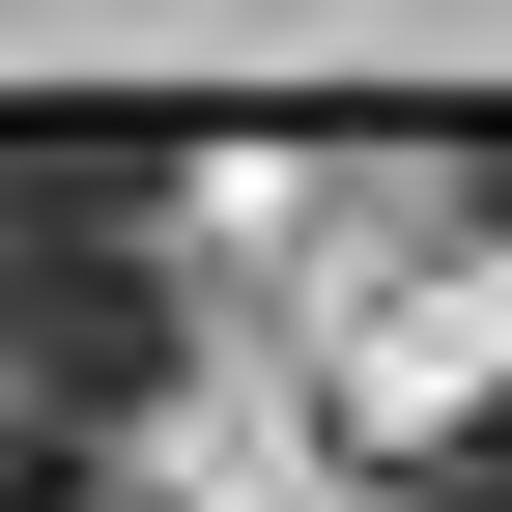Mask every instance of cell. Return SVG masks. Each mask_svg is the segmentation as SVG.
Listing matches in <instances>:
<instances>
[{
    "label": "cell",
    "instance_id": "4",
    "mask_svg": "<svg viewBox=\"0 0 512 512\" xmlns=\"http://www.w3.org/2000/svg\"><path fill=\"white\" fill-rule=\"evenodd\" d=\"M456 200H484V228H512V114H484V143H456Z\"/></svg>",
    "mask_w": 512,
    "mask_h": 512
},
{
    "label": "cell",
    "instance_id": "1",
    "mask_svg": "<svg viewBox=\"0 0 512 512\" xmlns=\"http://www.w3.org/2000/svg\"><path fill=\"white\" fill-rule=\"evenodd\" d=\"M171 143H0V427H114L171 399Z\"/></svg>",
    "mask_w": 512,
    "mask_h": 512
},
{
    "label": "cell",
    "instance_id": "2",
    "mask_svg": "<svg viewBox=\"0 0 512 512\" xmlns=\"http://www.w3.org/2000/svg\"><path fill=\"white\" fill-rule=\"evenodd\" d=\"M399 512H512V399H456V427H427V484Z\"/></svg>",
    "mask_w": 512,
    "mask_h": 512
},
{
    "label": "cell",
    "instance_id": "3",
    "mask_svg": "<svg viewBox=\"0 0 512 512\" xmlns=\"http://www.w3.org/2000/svg\"><path fill=\"white\" fill-rule=\"evenodd\" d=\"M0 512H114V484H86V427H0Z\"/></svg>",
    "mask_w": 512,
    "mask_h": 512
}]
</instances>
